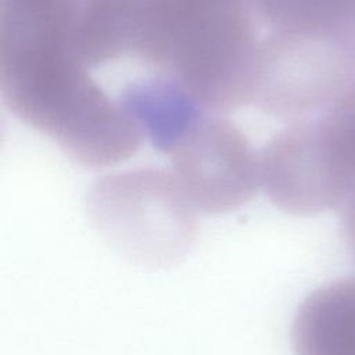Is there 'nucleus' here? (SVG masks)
I'll use <instances>...</instances> for the list:
<instances>
[{
	"instance_id": "obj_1",
	"label": "nucleus",
	"mask_w": 355,
	"mask_h": 355,
	"mask_svg": "<svg viewBox=\"0 0 355 355\" xmlns=\"http://www.w3.org/2000/svg\"><path fill=\"white\" fill-rule=\"evenodd\" d=\"M85 0H0V90L28 126L85 166H111L144 133L79 54Z\"/></svg>"
},
{
	"instance_id": "obj_2",
	"label": "nucleus",
	"mask_w": 355,
	"mask_h": 355,
	"mask_svg": "<svg viewBox=\"0 0 355 355\" xmlns=\"http://www.w3.org/2000/svg\"><path fill=\"white\" fill-rule=\"evenodd\" d=\"M259 28L252 0H140L132 55L207 112L251 103Z\"/></svg>"
},
{
	"instance_id": "obj_3",
	"label": "nucleus",
	"mask_w": 355,
	"mask_h": 355,
	"mask_svg": "<svg viewBox=\"0 0 355 355\" xmlns=\"http://www.w3.org/2000/svg\"><path fill=\"white\" fill-rule=\"evenodd\" d=\"M97 230L121 252L148 265H166L193 243L197 223L173 173L136 169L97 179L87 196Z\"/></svg>"
},
{
	"instance_id": "obj_4",
	"label": "nucleus",
	"mask_w": 355,
	"mask_h": 355,
	"mask_svg": "<svg viewBox=\"0 0 355 355\" xmlns=\"http://www.w3.org/2000/svg\"><path fill=\"white\" fill-rule=\"evenodd\" d=\"M355 83V33L270 32L259 39L251 104L298 121L320 114Z\"/></svg>"
},
{
	"instance_id": "obj_5",
	"label": "nucleus",
	"mask_w": 355,
	"mask_h": 355,
	"mask_svg": "<svg viewBox=\"0 0 355 355\" xmlns=\"http://www.w3.org/2000/svg\"><path fill=\"white\" fill-rule=\"evenodd\" d=\"M165 154L196 212L234 211L248 202L261 186L259 153L220 114H201Z\"/></svg>"
},
{
	"instance_id": "obj_6",
	"label": "nucleus",
	"mask_w": 355,
	"mask_h": 355,
	"mask_svg": "<svg viewBox=\"0 0 355 355\" xmlns=\"http://www.w3.org/2000/svg\"><path fill=\"white\" fill-rule=\"evenodd\" d=\"M259 176L268 198L291 215L313 216L347 202L327 162L313 116L291 122L263 146Z\"/></svg>"
},
{
	"instance_id": "obj_7",
	"label": "nucleus",
	"mask_w": 355,
	"mask_h": 355,
	"mask_svg": "<svg viewBox=\"0 0 355 355\" xmlns=\"http://www.w3.org/2000/svg\"><path fill=\"white\" fill-rule=\"evenodd\" d=\"M291 347L294 355H355V279L305 297L293 320Z\"/></svg>"
},
{
	"instance_id": "obj_8",
	"label": "nucleus",
	"mask_w": 355,
	"mask_h": 355,
	"mask_svg": "<svg viewBox=\"0 0 355 355\" xmlns=\"http://www.w3.org/2000/svg\"><path fill=\"white\" fill-rule=\"evenodd\" d=\"M140 0H85L79 54L90 69L132 55L139 31Z\"/></svg>"
},
{
	"instance_id": "obj_9",
	"label": "nucleus",
	"mask_w": 355,
	"mask_h": 355,
	"mask_svg": "<svg viewBox=\"0 0 355 355\" xmlns=\"http://www.w3.org/2000/svg\"><path fill=\"white\" fill-rule=\"evenodd\" d=\"M263 33H355V0H252ZM261 35V36H262Z\"/></svg>"
},
{
	"instance_id": "obj_10",
	"label": "nucleus",
	"mask_w": 355,
	"mask_h": 355,
	"mask_svg": "<svg viewBox=\"0 0 355 355\" xmlns=\"http://www.w3.org/2000/svg\"><path fill=\"white\" fill-rule=\"evenodd\" d=\"M315 119L331 171L351 197L355 193V83Z\"/></svg>"
},
{
	"instance_id": "obj_11",
	"label": "nucleus",
	"mask_w": 355,
	"mask_h": 355,
	"mask_svg": "<svg viewBox=\"0 0 355 355\" xmlns=\"http://www.w3.org/2000/svg\"><path fill=\"white\" fill-rule=\"evenodd\" d=\"M341 229L344 239L355 258V193L341 207Z\"/></svg>"
}]
</instances>
